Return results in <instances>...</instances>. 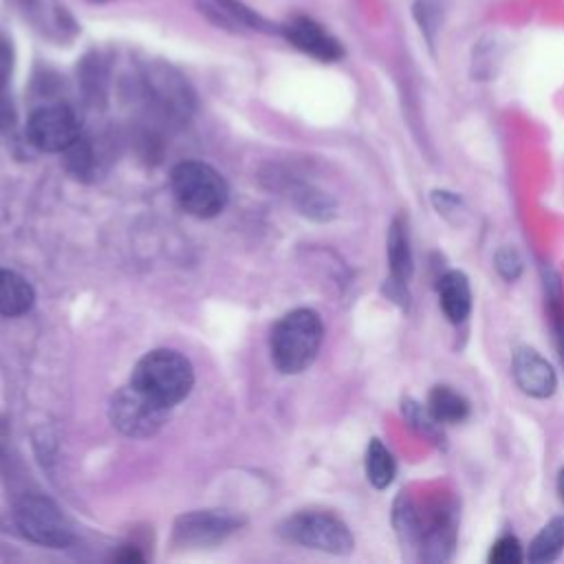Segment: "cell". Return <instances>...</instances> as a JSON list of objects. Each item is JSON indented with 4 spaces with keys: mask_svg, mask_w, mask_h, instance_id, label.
<instances>
[{
    "mask_svg": "<svg viewBox=\"0 0 564 564\" xmlns=\"http://www.w3.org/2000/svg\"><path fill=\"white\" fill-rule=\"evenodd\" d=\"M284 37L302 53L319 59V62H337L344 57V48L333 37L319 22L306 18V15H295L282 26Z\"/></svg>",
    "mask_w": 564,
    "mask_h": 564,
    "instance_id": "8fae6325",
    "label": "cell"
},
{
    "mask_svg": "<svg viewBox=\"0 0 564 564\" xmlns=\"http://www.w3.org/2000/svg\"><path fill=\"white\" fill-rule=\"evenodd\" d=\"M386 256H388L390 282L408 286L414 273V256H412L408 223L403 220V216H397L390 223L388 238H386Z\"/></svg>",
    "mask_w": 564,
    "mask_h": 564,
    "instance_id": "4fadbf2b",
    "label": "cell"
},
{
    "mask_svg": "<svg viewBox=\"0 0 564 564\" xmlns=\"http://www.w3.org/2000/svg\"><path fill=\"white\" fill-rule=\"evenodd\" d=\"M436 293H438V306L447 317V322L463 324L469 317L474 295H471L469 278L463 271L458 269L445 271L436 282Z\"/></svg>",
    "mask_w": 564,
    "mask_h": 564,
    "instance_id": "7c38bea8",
    "label": "cell"
},
{
    "mask_svg": "<svg viewBox=\"0 0 564 564\" xmlns=\"http://www.w3.org/2000/svg\"><path fill=\"white\" fill-rule=\"evenodd\" d=\"M427 410L438 425H456L469 416V401L452 386L438 383L427 394Z\"/></svg>",
    "mask_w": 564,
    "mask_h": 564,
    "instance_id": "9a60e30c",
    "label": "cell"
},
{
    "mask_svg": "<svg viewBox=\"0 0 564 564\" xmlns=\"http://www.w3.org/2000/svg\"><path fill=\"white\" fill-rule=\"evenodd\" d=\"M322 339V317L313 308H295L271 328V361L282 375H297L315 361Z\"/></svg>",
    "mask_w": 564,
    "mask_h": 564,
    "instance_id": "7a4b0ae2",
    "label": "cell"
},
{
    "mask_svg": "<svg viewBox=\"0 0 564 564\" xmlns=\"http://www.w3.org/2000/svg\"><path fill=\"white\" fill-rule=\"evenodd\" d=\"M524 560H527V551L522 549L520 540L511 533L500 535L487 553L489 564H520Z\"/></svg>",
    "mask_w": 564,
    "mask_h": 564,
    "instance_id": "d6986e66",
    "label": "cell"
},
{
    "mask_svg": "<svg viewBox=\"0 0 564 564\" xmlns=\"http://www.w3.org/2000/svg\"><path fill=\"white\" fill-rule=\"evenodd\" d=\"M64 154H66V165H68V170H70L75 176H88V174L93 172V165H95V161H93V148H90V143H88L84 137H79L73 145H68V148L64 150Z\"/></svg>",
    "mask_w": 564,
    "mask_h": 564,
    "instance_id": "44dd1931",
    "label": "cell"
},
{
    "mask_svg": "<svg viewBox=\"0 0 564 564\" xmlns=\"http://www.w3.org/2000/svg\"><path fill=\"white\" fill-rule=\"evenodd\" d=\"M494 267L498 271V275L505 282H516L522 275L524 269V260L520 256V251L513 245H502L496 253H494Z\"/></svg>",
    "mask_w": 564,
    "mask_h": 564,
    "instance_id": "ffe728a7",
    "label": "cell"
},
{
    "mask_svg": "<svg viewBox=\"0 0 564 564\" xmlns=\"http://www.w3.org/2000/svg\"><path fill=\"white\" fill-rule=\"evenodd\" d=\"M13 518L20 533L40 546L66 549L75 540L70 522L46 496L31 494L20 498Z\"/></svg>",
    "mask_w": 564,
    "mask_h": 564,
    "instance_id": "8992f818",
    "label": "cell"
},
{
    "mask_svg": "<svg viewBox=\"0 0 564 564\" xmlns=\"http://www.w3.org/2000/svg\"><path fill=\"white\" fill-rule=\"evenodd\" d=\"M412 13H414V20H416L423 37L427 40L430 46H434L436 33L441 31L443 15H445L443 0H416L412 7Z\"/></svg>",
    "mask_w": 564,
    "mask_h": 564,
    "instance_id": "ac0fdd59",
    "label": "cell"
},
{
    "mask_svg": "<svg viewBox=\"0 0 564 564\" xmlns=\"http://www.w3.org/2000/svg\"><path fill=\"white\" fill-rule=\"evenodd\" d=\"M364 467H366V478L375 489L390 487L397 476L394 456L379 438H370V443L366 447Z\"/></svg>",
    "mask_w": 564,
    "mask_h": 564,
    "instance_id": "e0dca14e",
    "label": "cell"
},
{
    "mask_svg": "<svg viewBox=\"0 0 564 564\" xmlns=\"http://www.w3.org/2000/svg\"><path fill=\"white\" fill-rule=\"evenodd\" d=\"M555 487H557V496H560V502L564 505V465L560 467L557 471V480H555Z\"/></svg>",
    "mask_w": 564,
    "mask_h": 564,
    "instance_id": "d4e9b609",
    "label": "cell"
},
{
    "mask_svg": "<svg viewBox=\"0 0 564 564\" xmlns=\"http://www.w3.org/2000/svg\"><path fill=\"white\" fill-rule=\"evenodd\" d=\"M212 4L216 7L218 13H223L231 22H238V24H245V26H253V29H260V24H262V20L251 9L240 4L238 0H212Z\"/></svg>",
    "mask_w": 564,
    "mask_h": 564,
    "instance_id": "603a6c76",
    "label": "cell"
},
{
    "mask_svg": "<svg viewBox=\"0 0 564 564\" xmlns=\"http://www.w3.org/2000/svg\"><path fill=\"white\" fill-rule=\"evenodd\" d=\"M26 137L42 152H64L82 137V123L73 108L51 104L31 112Z\"/></svg>",
    "mask_w": 564,
    "mask_h": 564,
    "instance_id": "ba28073f",
    "label": "cell"
},
{
    "mask_svg": "<svg viewBox=\"0 0 564 564\" xmlns=\"http://www.w3.org/2000/svg\"><path fill=\"white\" fill-rule=\"evenodd\" d=\"M280 531L291 542L333 555H348L355 549V538L346 522L328 511H300L286 518Z\"/></svg>",
    "mask_w": 564,
    "mask_h": 564,
    "instance_id": "5b68a950",
    "label": "cell"
},
{
    "mask_svg": "<svg viewBox=\"0 0 564 564\" xmlns=\"http://www.w3.org/2000/svg\"><path fill=\"white\" fill-rule=\"evenodd\" d=\"M130 383L159 403L172 408L189 394L194 386V368L178 350L156 348L134 364Z\"/></svg>",
    "mask_w": 564,
    "mask_h": 564,
    "instance_id": "3957f363",
    "label": "cell"
},
{
    "mask_svg": "<svg viewBox=\"0 0 564 564\" xmlns=\"http://www.w3.org/2000/svg\"><path fill=\"white\" fill-rule=\"evenodd\" d=\"M392 522L403 546L416 551L423 562H445L456 546V511L447 502L419 507L410 496L401 494L394 502Z\"/></svg>",
    "mask_w": 564,
    "mask_h": 564,
    "instance_id": "6da1fadb",
    "label": "cell"
},
{
    "mask_svg": "<svg viewBox=\"0 0 564 564\" xmlns=\"http://www.w3.org/2000/svg\"><path fill=\"white\" fill-rule=\"evenodd\" d=\"M35 291L20 273L0 267V315L18 317L31 311Z\"/></svg>",
    "mask_w": 564,
    "mask_h": 564,
    "instance_id": "5bb4252c",
    "label": "cell"
},
{
    "mask_svg": "<svg viewBox=\"0 0 564 564\" xmlns=\"http://www.w3.org/2000/svg\"><path fill=\"white\" fill-rule=\"evenodd\" d=\"M432 205L438 214H443L445 218H456L463 212V200L458 194L447 192V189H434L432 192Z\"/></svg>",
    "mask_w": 564,
    "mask_h": 564,
    "instance_id": "cb8c5ba5",
    "label": "cell"
},
{
    "mask_svg": "<svg viewBox=\"0 0 564 564\" xmlns=\"http://www.w3.org/2000/svg\"><path fill=\"white\" fill-rule=\"evenodd\" d=\"M564 551V516L551 518L529 542L527 560L531 564H544L553 562Z\"/></svg>",
    "mask_w": 564,
    "mask_h": 564,
    "instance_id": "2e32d148",
    "label": "cell"
},
{
    "mask_svg": "<svg viewBox=\"0 0 564 564\" xmlns=\"http://www.w3.org/2000/svg\"><path fill=\"white\" fill-rule=\"evenodd\" d=\"M240 518L229 511L205 509L192 511L176 520L174 524V542L183 546H209L223 542L231 531L240 527Z\"/></svg>",
    "mask_w": 564,
    "mask_h": 564,
    "instance_id": "9c48e42d",
    "label": "cell"
},
{
    "mask_svg": "<svg viewBox=\"0 0 564 564\" xmlns=\"http://www.w3.org/2000/svg\"><path fill=\"white\" fill-rule=\"evenodd\" d=\"M511 375L516 386L533 399H549L557 390V372L546 357L531 346H520L511 357Z\"/></svg>",
    "mask_w": 564,
    "mask_h": 564,
    "instance_id": "30bf717a",
    "label": "cell"
},
{
    "mask_svg": "<svg viewBox=\"0 0 564 564\" xmlns=\"http://www.w3.org/2000/svg\"><path fill=\"white\" fill-rule=\"evenodd\" d=\"M170 414V408L139 390L137 386H126L110 399L108 416L112 425L132 438H145L161 430Z\"/></svg>",
    "mask_w": 564,
    "mask_h": 564,
    "instance_id": "52a82bcc",
    "label": "cell"
},
{
    "mask_svg": "<svg viewBox=\"0 0 564 564\" xmlns=\"http://www.w3.org/2000/svg\"><path fill=\"white\" fill-rule=\"evenodd\" d=\"M403 416L408 419V423H410L416 432H421V434H425V436H434L436 430L441 427V425L434 421V416L430 414L427 405H421V403H416V401H412V399H405V401H403Z\"/></svg>",
    "mask_w": 564,
    "mask_h": 564,
    "instance_id": "7402d4cb",
    "label": "cell"
},
{
    "mask_svg": "<svg viewBox=\"0 0 564 564\" xmlns=\"http://www.w3.org/2000/svg\"><path fill=\"white\" fill-rule=\"evenodd\" d=\"M170 185L178 205L196 218L218 216L229 200L225 178L203 161H181L174 165Z\"/></svg>",
    "mask_w": 564,
    "mask_h": 564,
    "instance_id": "277c9868",
    "label": "cell"
}]
</instances>
